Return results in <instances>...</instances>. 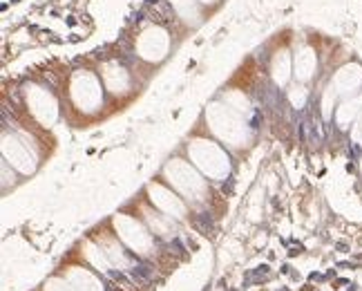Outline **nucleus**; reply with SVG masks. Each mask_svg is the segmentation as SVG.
Returning a JSON list of instances; mask_svg holds the SVG:
<instances>
[{
	"mask_svg": "<svg viewBox=\"0 0 362 291\" xmlns=\"http://www.w3.org/2000/svg\"><path fill=\"white\" fill-rule=\"evenodd\" d=\"M197 2H199L204 9H217V7L223 2V0H197Z\"/></svg>",
	"mask_w": 362,
	"mask_h": 291,
	"instance_id": "nucleus-5",
	"label": "nucleus"
},
{
	"mask_svg": "<svg viewBox=\"0 0 362 291\" xmlns=\"http://www.w3.org/2000/svg\"><path fill=\"white\" fill-rule=\"evenodd\" d=\"M172 49V34L161 22H148L136 31L134 38V56L148 63H159Z\"/></svg>",
	"mask_w": 362,
	"mask_h": 291,
	"instance_id": "nucleus-1",
	"label": "nucleus"
},
{
	"mask_svg": "<svg viewBox=\"0 0 362 291\" xmlns=\"http://www.w3.org/2000/svg\"><path fill=\"white\" fill-rule=\"evenodd\" d=\"M295 67H297V72H304L306 67H315V54H313V49H308V47L300 49L297 56H295ZM304 74H306V72H304Z\"/></svg>",
	"mask_w": 362,
	"mask_h": 291,
	"instance_id": "nucleus-4",
	"label": "nucleus"
},
{
	"mask_svg": "<svg viewBox=\"0 0 362 291\" xmlns=\"http://www.w3.org/2000/svg\"><path fill=\"white\" fill-rule=\"evenodd\" d=\"M130 276H132V280H136L139 284H145V282H150L154 278V269H152V264H148V262H139V260H136V264L130 269Z\"/></svg>",
	"mask_w": 362,
	"mask_h": 291,
	"instance_id": "nucleus-3",
	"label": "nucleus"
},
{
	"mask_svg": "<svg viewBox=\"0 0 362 291\" xmlns=\"http://www.w3.org/2000/svg\"><path fill=\"white\" fill-rule=\"evenodd\" d=\"M174 16L179 18V22H183L190 29H197V27L204 22V7L197 2V0H168Z\"/></svg>",
	"mask_w": 362,
	"mask_h": 291,
	"instance_id": "nucleus-2",
	"label": "nucleus"
},
{
	"mask_svg": "<svg viewBox=\"0 0 362 291\" xmlns=\"http://www.w3.org/2000/svg\"><path fill=\"white\" fill-rule=\"evenodd\" d=\"M268 271H271V266H268V264H262V266H257L253 273H257V276H268ZM248 276H250V273H248Z\"/></svg>",
	"mask_w": 362,
	"mask_h": 291,
	"instance_id": "nucleus-6",
	"label": "nucleus"
}]
</instances>
